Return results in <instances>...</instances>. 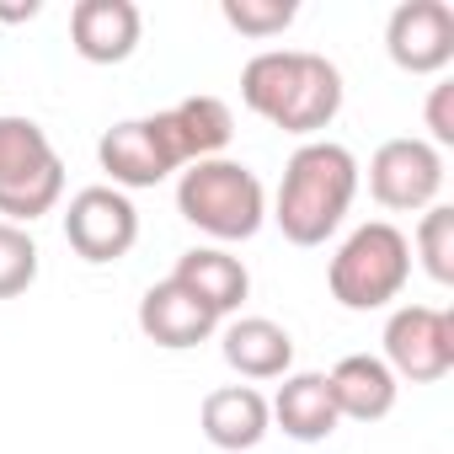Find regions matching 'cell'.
I'll return each mask as SVG.
<instances>
[{
	"label": "cell",
	"instance_id": "cell-2",
	"mask_svg": "<svg viewBox=\"0 0 454 454\" xmlns=\"http://www.w3.org/2000/svg\"><path fill=\"white\" fill-rule=\"evenodd\" d=\"M353 192H358V160H353L348 145H332V139L300 145L289 155V166H284L278 203H273V219H278L284 241L321 247L337 224L348 219Z\"/></svg>",
	"mask_w": 454,
	"mask_h": 454
},
{
	"label": "cell",
	"instance_id": "cell-10",
	"mask_svg": "<svg viewBox=\"0 0 454 454\" xmlns=\"http://www.w3.org/2000/svg\"><path fill=\"white\" fill-rule=\"evenodd\" d=\"M145 17L134 0H75L70 12V43L91 65H118L139 49Z\"/></svg>",
	"mask_w": 454,
	"mask_h": 454
},
{
	"label": "cell",
	"instance_id": "cell-22",
	"mask_svg": "<svg viewBox=\"0 0 454 454\" xmlns=\"http://www.w3.org/2000/svg\"><path fill=\"white\" fill-rule=\"evenodd\" d=\"M219 12H224V22H231L236 33H247V38H273V33H284L300 17L294 0H224Z\"/></svg>",
	"mask_w": 454,
	"mask_h": 454
},
{
	"label": "cell",
	"instance_id": "cell-3",
	"mask_svg": "<svg viewBox=\"0 0 454 454\" xmlns=\"http://www.w3.org/2000/svg\"><path fill=\"white\" fill-rule=\"evenodd\" d=\"M176 208L214 241H252L268 219V192L252 166L241 160H192L176 182Z\"/></svg>",
	"mask_w": 454,
	"mask_h": 454
},
{
	"label": "cell",
	"instance_id": "cell-13",
	"mask_svg": "<svg viewBox=\"0 0 454 454\" xmlns=\"http://www.w3.org/2000/svg\"><path fill=\"white\" fill-rule=\"evenodd\" d=\"M171 278H176L187 294H198L214 316L241 310L247 294H252V273H247V262L231 257V252H219V247H192V252H182Z\"/></svg>",
	"mask_w": 454,
	"mask_h": 454
},
{
	"label": "cell",
	"instance_id": "cell-5",
	"mask_svg": "<svg viewBox=\"0 0 454 454\" xmlns=\"http://www.w3.org/2000/svg\"><path fill=\"white\" fill-rule=\"evenodd\" d=\"M97 160H102V171L113 176V187L123 192V187H155V182H166L171 171L187 166V150H182L171 118L155 113V118L113 123V129L102 134V145H97Z\"/></svg>",
	"mask_w": 454,
	"mask_h": 454
},
{
	"label": "cell",
	"instance_id": "cell-1",
	"mask_svg": "<svg viewBox=\"0 0 454 454\" xmlns=\"http://www.w3.org/2000/svg\"><path fill=\"white\" fill-rule=\"evenodd\" d=\"M241 102L284 134H316L342 113V75L326 54L268 49L241 70Z\"/></svg>",
	"mask_w": 454,
	"mask_h": 454
},
{
	"label": "cell",
	"instance_id": "cell-14",
	"mask_svg": "<svg viewBox=\"0 0 454 454\" xmlns=\"http://www.w3.org/2000/svg\"><path fill=\"white\" fill-rule=\"evenodd\" d=\"M219 348H224V364H231L236 374H247V380H278L294 364V337L278 321H268V316L231 321L224 337H219Z\"/></svg>",
	"mask_w": 454,
	"mask_h": 454
},
{
	"label": "cell",
	"instance_id": "cell-23",
	"mask_svg": "<svg viewBox=\"0 0 454 454\" xmlns=\"http://www.w3.org/2000/svg\"><path fill=\"white\" fill-rule=\"evenodd\" d=\"M427 129H433V150L438 145H454V86H433L427 97Z\"/></svg>",
	"mask_w": 454,
	"mask_h": 454
},
{
	"label": "cell",
	"instance_id": "cell-17",
	"mask_svg": "<svg viewBox=\"0 0 454 454\" xmlns=\"http://www.w3.org/2000/svg\"><path fill=\"white\" fill-rule=\"evenodd\" d=\"M166 118H171V129H176V139L187 150V166L192 160H214L236 134V118H231V107H224L219 97H182L176 107H166Z\"/></svg>",
	"mask_w": 454,
	"mask_h": 454
},
{
	"label": "cell",
	"instance_id": "cell-11",
	"mask_svg": "<svg viewBox=\"0 0 454 454\" xmlns=\"http://www.w3.org/2000/svg\"><path fill=\"white\" fill-rule=\"evenodd\" d=\"M214 326H219V316L198 294H187L176 278L145 289V300H139V332L155 348H198V342H208Z\"/></svg>",
	"mask_w": 454,
	"mask_h": 454
},
{
	"label": "cell",
	"instance_id": "cell-18",
	"mask_svg": "<svg viewBox=\"0 0 454 454\" xmlns=\"http://www.w3.org/2000/svg\"><path fill=\"white\" fill-rule=\"evenodd\" d=\"M65 192V160H43L38 171H27L22 182L0 187V214H6V224H33L38 214H49Z\"/></svg>",
	"mask_w": 454,
	"mask_h": 454
},
{
	"label": "cell",
	"instance_id": "cell-16",
	"mask_svg": "<svg viewBox=\"0 0 454 454\" xmlns=\"http://www.w3.org/2000/svg\"><path fill=\"white\" fill-rule=\"evenodd\" d=\"M268 411H273V422H278L289 438H300V443H321V438H332L337 422H342L326 374H289V380L278 385V395H273Z\"/></svg>",
	"mask_w": 454,
	"mask_h": 454
},
{
	"label": "cell",
	"instance_id": "cell-4",
	"mask_svg": "<svg viewBox=\"0 0 454 454\" xmlns=\"http://www.w3.org/2000/svg\"><path fill=\"white\" fill-rule=\"evenodd\" d=\"M411 278V241L385 219H369L337 247L332 257V300L348 310H385L390 300H401Z\"/></svg>",
	"mask_w": 454,
	"mask_h": 454
},
{
	"label": "cell",
	"instance_id": "cell-6",
	"mask_svg": "<svg viewBox=\"0 0 454 454\" xmlns=\"http://www.w3.org/2000/svg\"><path fill=\"white\" fill-rule=\"evenodd\" d=\"M385 369L411 385H433L454 369V316L438 305H401L385 321Z\"/></svg>",
	"mask_w": 454,
	"mask_h": 454
},
{
	"label": "cell",
	"instance_id": "cell-19",
	"mask_svg": "<svg viewBox=\"0 0 454 454\" xmlns=\"http://www.w3.org/2000/svg\"><path fill=\"white\" fill-rule=\"evenodd\" d=\"M43 160H54V145L33 118H0V187L22 182Z\"/></svg>",
	"mask_w": 454,
	"mask_h": 454
},
{
	"label": "cell",
	"instance_id": "cell-12",
	"mask_svg": "<svg viewBox=\"0 0 454 454\" xmlns=\"http://www.w3.org/2000/svg\"><path fill=\"white\" fill-rule=\"evenodd\" d=\"M198 427L214 449H257L273 427V411L268 401L252 390V385H219L203 395V411H198Z\"/></svg>",
	"mask_w": 454,
	"mask_h": 454
},
{
	"label": "cell",
	"instance_id": "cell-9",
	"mask_svg": "<svg viewBox=\"0 0 454 454\" xmlns=\"http://www.w3.org/2000/svg\"><path fill=\"white\" fill-rule=\"evenodd\" d=\"M385 49L406 75H438L454 59V12L443 0H401L385 27Z\"/></svg>",
	"mask_w": 454,
	"mask_h": 454
},
{
	"label": "cell",
	"instance_id": "cell-21",
	"mask_svg": "<svg viewBox=\"0 0 454 454\" xmlns=\"http://www.w3.org/2000/svg\"><path fill=\"white\" fill-rule=\"evenodd\" d=\"M38 278V241L22 231V224L0 219V300L27 294Z\"/></svg>",
	"mask_w": 454,
	"mask_h": 454
},
{
	"label": "cell",
	"instance_id": "cell-8",
	"mask_svg": "<svg viewBox=\"0 0 454 454\" xmlns=\"http://www.w3.org/2000/svg\"><path fill=\"white\" fill-rule=\"evenodd\" d=\"M369 192L395 214L433 208L443 192V155L427 139H385L369 160Z\"/></svg>",
	"mask_w": 454,
	"mask_h": 454
},
{
	"label": "cell",
	"instance_id": "cell-24",
	"mask_svg": "<svg viewBox=\"0 0 454 454\" xmlns=\"http://www.w3.org/2000/svg\"><path fill=\"white\" fill-rule=\"evenodd\" d=\"M38 12V0H0V22H33Z\"/></svg>",
	"mask_w": 454,
	"mask_h": 454
},
{
	"label": "cell",
	"instance_id": "cell-7",
	"mask_svg": "<svg viewBox=\"0 0 454 454\" xmlns=\"http://www.w3.org/2000/svg\"><path fill=\"white\" fill-rule=\"evenodd\" d=\"M65 241L86 262H118L139 241V208L118 187H81L65 208Z\"/></svg>",
	"mask_w": 454,
	"mask_h": 454
},
{
	"label": "cell",
	"instance_id": "cell-20",
	"mask_svg": "<svg viewBox=\"0 0 454 454\" xmlns=\"http://www.w3.org/2000/svg\"><path fill=\"white\" fill-rule=\"evenodd\" d=\"M417 257H422V268H427L433 284H454V208H449V203L422 208V224H417Z\"/></svg>",
	"mask_w": 454,
	"mask_h": 454
},
{
	"label": "cell",
	"instance_id": "cell-15",
	"mask_svg": "<svg viewBox=\"0 0 454 454\" xmlns=\"http://www.w3.org/2000/svg\"><path fill=\"white\" fill-rule=\"evenodd\" d=\"M326 385H332L337 417H353V422H380V417H390L395 390H401V380L385 369V358H369V353H348V358L326 374Z\"/></svg>",
	"mask_w": 454,
	"mask_h": 454
}]
</instances>
